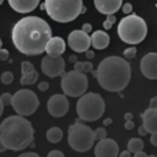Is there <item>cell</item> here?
Returning a JSON list of instances; mask_svg holds the SVG:
<instances>
[{"label": "cell", "mask_w": 157, "mask_h": 157, "mask_svg": "<svg viewBox=\"0 0 157 157\" xmlns=\"http://www.w3.org/2000/svg\"><path fill=\"white\" fill-rule=\"evenodd\" d=\"M44 52L50 56H59L65 52V42L61 37H50L47 42Z\"/></svg>", "instance_id": "cell-17"}, {"label": "cell", "mask_w": 157, "mask_h": 157, "mask_svg": "<svg viewBox=\"0 0 157 157\" xmlns=\"http://www.w3.org/2000/svg\"><path fill=\"white\" fill-rule=\"evenodd\" d=\"M67 144L74 151L77 152H86L91 150L94 144L93 130L90 126L76 121L69 128Z\"/></svg>", "instance_id": "cell-7"}, {"label": "cell", "mask_w": 157, "mask_h": 157, "mask_svg": "<svg viewBox=\"0 0 157 157\" xmlns=\"http://www.w3.org/2000/svg\"><path fill=\"white\" fill-rule=\"evenodd\" d=\"M144 148V141L139 137H132L128 142V151L135 153L137 151H141Z\"/></svg>", "instance_id": "cell-22"}, {"label": "cell", "mask_w": 157, "mask_h": 157, "mask_svg": "<svg viewBox=\"0 0 157 157\" xmlns=\"http://www.w3.org/2000/svg\"><path fill=\"white\" fill-rule=\"evenodd\" d=\"M93 136H94V140H102L104 137H107V131L104 128H97L94 131H93Z\"/></svg>", "instance_id": "cell-24"}, {"label": "cell", "mask_w": 157, "mask_h": 157, "mask_svg": "<svg viewBox=\"0 0 157 157\" xmlns=\"http://www.w3.org/2000/svg\"><path fill=\"white\" fill-rule=\"evenodd\" d=\"M33 69H34V66H33L32 63H29V61H22L21 63V71H22V74H27V72H29Z\"/></svg>", "instance_id": "cell-26"}, {"label": "cell", "mask_w": 157, "mask_h": 157, "mask_svg": "<svg viewBox=\"0 0 157 157\" xmlns=\"http://www.w3.org/2000/svg\"><path fill=\"white\" fill-rule=\"evenodd\" d=\"M40 66H42L43 74L49 77L61 76L65 72V61L61 58V55H59V56L45 55L42 59Z\"/></svg>", "instance_id": "cell-10"}, {"label": "cell", "mask_w": 157, "mask_h": 157, "mask_svg": "<svg viewBox=\"0 0 157 157\" xmlns=\"http://www.w3.org/2000/svg\"><path fill=\"white\" fill-rule=\"evenodd\" d=\"M2 1H4V0H0V5H1V4H2Z\"/></svg>", "instance_id": "cell-50"}, {"label": "cell", "mask_w": 157, "mask_h": 157, "mask_svg": "<svg viewBox=\"0 0 157 157\" xmlns=\"http://www.w3.org/2000/svg\"><path fill=\"white\" fill-rule=\"evenodd\" d=\"M67 44L75 53H85L91 47V38L82 29H75L69 33Z\"/></svg>", "instance_id": "cell-11"}, {"label": "cell", "mask_w": 157, "mask_h": 157, "mask_svg": "<svg viewBox=\"0 0 157 157\" xmlns=\"http://www.w3.org/2000/svg\"><path fill=\"white\" fill-rule=\"evenodd\" d=\"M134 156H135V157H147V155H146V153H145L142 150H141V151L135 152V153H134Z\"/></svg>", "instance_id": "cell-42"}, {"label": "cell", "mask_w": 157, "mask_h": 157, "mask_svg": "<svg viewBox=\"0 0 157 157\" xmlns=\"http://www.w3.org/2000/svg\"><path fill=\"white\" fill-rule=\"evenodd\" d=\"M150 108H156L157 109V97H153L150 102Z\"/></svg>", "instance_id": "cell-38"}, {"label": "cell", "mask_w": 157, "mask_h": 157, "mask_svg": "<svg viewBox=\"0 0 157 157\" xmlns=\"http://www.w3.org/2000/svg\"><path fill=\"white\" fill-rule=\"evenodd\" d=\"M117 31L123 42L137 44L145 39L147 34V25L142 17L137 15H129L120 20Z\"/></svg>", "instance_id": "cell-5"}, {"label": "cell", "mask_w": 157, "mask_h": 157, "mask_svg": "<svg viewBox=\"0 0 157 157\" xmlns=\"http://www.w3.org/2000/svg\"><path fill=\"white\" fill-rule=\"evenodd\" d=\"M119 153V145L113 139L104 137L98 140L94 146V155L97 157H117Z\"/></svg>", "instance_id": "cell-13"}, {"label": "cell", "mask_w": 157, "mask_h": 157, "mask_svg": "<svg viewBox=\"0 0 157 157\" xmlns=\"http://www.w3.org/2000/svg\"><path fill=\"white\" fill-rule=\"evenodd\" d=\"M70 108L69 99L65 94H53L47 102V109L50 115L55 118L64 117Z\"/></svg>", "instance_id": "cell-12"}, {"label": "cell", "mask_w": 157, "mask_h": 157, "mask_svg": "<svg viewBox=\"0 0 157 157\" xmlns=\"http://www.w3.org/2000/svg\"><path fill=\"white\" fill-rule=\"evenodd\" d=\"M137 131H139V134H140L141 136H145V135H147V131H146V129H145L142 125H141V126H139Z\"/></svg>", "instance_id": "cell-39"}, {"label": "cell", "mask_w": 157, "mask_h": 157, "mask_svg": "<svg viewBox=\"0 0 157 157\" xmlns=\"http://www.w3.org/2000/svg\"><path fill=\"white\" fill-rule=\"evenodd\" d=\"M48 16L56 22H71L81 15L82 0H44Z\"/></svg>", "instance_id": "cell-4"}, {"label": "cell", "mask_w": 157, "mask_h": 157, "mask_svg": "<svg viewBox=\"0 0 157 157\" xmlns=\"http://www.w3.org/2000/svg\"><path fill=\"white\" fill-rule=\"evenodd\" d=\"M13 110L22 117H27L33 114L39 107V99L37 94L27 88L17 91L11 96V103Z\"/></svg>", "instance_id": "cell-8"}, {"label": "cell", "mask_w": 157, "mask_h": 157, "mask_svg": "<svg viewBox=\"0 0 157 157\" xmlns=\"http://www.w3.org/2000/svg\"><path fill=\"white\" fill-rule=\"evenodd\" d=\"M76 60H77V59H76V56H75V55H70V56H69V61H71V63H75Z\"/></svg>", "instance_id": "cell-45"}, {"label": "cell", "mask_w": 157, "mask_h": 157, "mask_svg": "<svg viewBox=\"0 0 157 157\" xmlns=\"http://www.w3.org/2000/svg\"><path fill=\"white\" fill-rule=\"evenodd\" d=\"M34 130L29 120L22 115H10L0 124V141L6 150L20 151L33 141Z\"/></svg>", "instance_id": "cell-3"}, {"label": "cell", "mask_w": 157, "mask_h": 157, "mask_svg": "<svg viewBox=\"0 0 157 157\" xmlns=\"http://www.w3.org/2000/svg\"><path fill=\"white\" fill-rule=\"evenodd\" d=\"M7 1L9 5L12 7V10L20 13H28L39 5V0H7Z\"/></svg>", "instance_id": "cell-18"}, {"label": "cell", "mask_w": 157, "mask_h": 157, "mask_svg": "<svg viewBox=\"0 0 157 157\" xmlns=\"http://www.w3.org/2000/svg\"><path fill=\"white\" fill-rule=\"evenodd\" d=\"M124 118H125V120H130V119H132V114L131 113H125Z\"/></svg>", "instance_id": "cell-44"}, {"label": "cell", "mask_w": 157, "mask_h": 157, "mask_svg": "<svg viewBox=\"0 0 157 157\" xmlns=\"http://www.w3.org/2000/svg\"><path fill=\"white\" fill-rule=\"evenodd\" d=\"M136 52L137 50H136L135 47H130V48H128V49L124 50V58L125 59H132V58H135Z\"/></svg>", "instance_id": "cell-25"}, {"label": "cell", "mask_w": 157, "mask_h": 157, "mask_svg": "<svg viewBox=\"0 0 157 157\" xmlns=\"http://www.w3.org/2000/svg\"><path fill=\"white\" fill-rule=\"evenodd\" d=\"M104 101L94 92H85L76 102V113L80 119L85 121H94L104 113Z\"/></svg>", "instance_id": "cell-6"}, {"label": "cell", "mask_w": 157, "mask_h": 157, "mask_svg": "<svg viewBox=\"0 0 157 157\" xmlns=\"http://www.w3.org/2000/svg\"><path fill=\"white\" fill-rule=\"evenodd\" d=\"M92 69H93V65H92L91 61H88V60L87 61H82V72L83 74L92 71Z\"/></svg>", "instance_id": "cell-28"}, {"label": "cell", "mask_w": 157, "mask_h": 157, "mask_svg": "<svg viewBox=\"0 0 157 157\" xmlns=\"http://www.w3.org/2000/svg\"><path fill=\"white\" fill-rule=\"evenodd\" d=\"M48 157H64V153H63L61 151L53 150V151L48 152Z\"/></svg>", "instance_id": "cell-29"}, {"label": "cell", "mask_w": 157, "mask_h": 157, "mask_svg": "<svg viewBox=\"0 0 157 157\" xmlns=\"http://www.w3.org/2000/svg\"><path fill=\"white\" fill-rule=\"evenodd\" d=\"M107 20H108L109 22H112V23H114V22L117 21V18H115L114 13H109V15H107Z\"/></svg>", "instance_id": "cell-41"}, {"label": "cell", "mask_w": 157, "mask_h": 157, "mask_svg": "<svg viewBox=\"0 0 157 157\" xmlns=\"http://www.w3.org/2000/svg\"><path fill=\"white\" fill-rule=\"evenodd\" d=\"M94 7L103 15L115 13L123 5V0H93Z\"/></svg>", "instance_id": "cell-16"}, {"label": "cell", "mask_w": 157, "mask_h": 157, "mask_svg": "<svg viewBox=\"0 0 157 157\" xmlns=\"http://www.w3.org/2000/svg\"><path fill=\"white\" fill-rule=\"evenodd\" d=\"M140 70L142 75L150 80L157 78V54L156 53H147L144 55L140 63Z\"/></svg>", "instance_id": "cell-14"}, {"label": "cell", "mask_w": 157, "mask_h": 157, "mask_svg": "<svg viewBox=\"0 0 157 157\" xmlns=\"http://www.w3.org/2000/svg\"><path fill=\"white\" fill-rule=\"evenodd\" d=\"M1 45H2V42H1V39H0V48H1Z\"/></svg>", "instance_id": "cell-49"}, {"label": "cell", "mask_w": 157, "mask_h": 157, "mask_svg": "<svg viewBox=\"0 0 157 157\" xmlns=\"http://www.w3.org/2000/svg\"><path fill=\"white\" fill-rule=\"evenodd\" d=\"M11 96L12 94H10L7 92H5V93H2L0 96V99H1V102H2L4 105H10V103H11Z\"/></svg>", "instance_id": "cell-27"}, {"label": "cell", "mask_w": 157, "mask_h": 157, "mask_svg": "<svg viewBox=\"0 0 157 157\" xmlns=\"http://www.w3.org/2000/svg\"><path fill=\"white\" fill-rule=\"evenodd\" d=\"M2 112H4V104H2V102H1V99H0V117H1Z\"/></svg>", "instance_id": "cell-46"}, {"label": "cell", "mask_w": 157, "mask_h": 157, "mask_svg": "<svg viewBox=\"0 0 157 157\" xmlns=\"http://www.w3.org/2000/svg\"><path fill=\"white\" fill-rule=\"evenodd\" d=\"M4 151H6V148H5V146L2 145V142L0 141V152H4Z\"/></svg>", "instance_id": "cell-48"}, {"label": "cell", "mask_w": 157, "mask_h": 157, "mask_svg": "<svg viewBox=\"0 0 157 157\" xmlns=\"http://www.w3.org/2000/svg\"><path fill=\"white\" fill-rule=\"evenodd\" d=\"M110 123H112V119H104V121H103L104 125H109Z\"/></svg>", "instance_id": "cell-47"}, {"label": "cell", "mask_w": 157, "mask_h": 157, "mask_svg": "<svg viewBox=\"0 0 157 157\" xmlns=\"http://www.w3.org/2000/svg\"><path fill=\"white\" fill-rule=\"evenodd\" d=\"M48 88H49V85H48V82H45V81H42V82H39V83H38V90H39V91L44 92V91H47Z\"/></svg>", "instance_id": "cell-32"}, {"label": "cell", "mask_w": 157, "mask_h": 157, "mask_svg": "<svg viewBox=\"0 0 157 157\" xmlns=\"http://www.w3.org/2000/svg\"><path fill=\"white\" fill-rule=\"evenodd\" d=\"M81 29L83 32H86V33H90V32H92V25L91 23H83Z\"/></svg>", "instance_id": "cell-34"}, {"label": "cell", "mask_w": 157, "mask_h": 157, "mask_svg": "<svg viewBox=\"0 0 157 157\" xmlns=\"http://www.w3.org/2000/svg\"><path fill=\"white\" fill-rule=\"evenodd\" d=\"M124 128H125L126 130H132V129L135 128V124H134V121L130 119V120H126V121H125Z\"/></svg>", "instance_id": "cell-33"}, {"label": "cell", "mask_w": 157, "mask_h": 157, "mask_svg": "<svg viewBox=\"0 0 157 157\" xmlns=\"http://www.w3.org/2000/svg\"><path fill=\"white\" fill-rule=\"evenodd\" d=\"M142 126L147 134H157V109L147 108L142 113Z\"/></svg>", "instance_id": "cell-15"}, {"label": "cell", "mask_w": 157, "mask_h": 157, "mask_svg": "<svg viewBox=\"0 0 157 157\" xmlns=\"http://www.w3.org/2000/svg\"><path fill=\"white\" fill-rule=\"evenodd\" d=\"M90 38H91V45L98 50L107 48L109 44V39H110L108 33H105L104 31H96L92 33Z\"/></svg>", "instance_id": "cell-19"}, {"label": "cell", "mask_w": 157, "mask_h": 157, "mask_svg": "<svg viewBox=\"0 0 157 157\" xmlns=\"http://www.w3.org/2000/svg\"><path fill=\"white\" fill-rule=\"evenodd\" d=\"M94 77L102 88L109 92L123 91L131 77V67L126 59L120 56L104 58L94 71Z\"/></svg>", "instance_id": "cell-2"}, {"label": "cell", "mask_w": 157, "mask_h": 157, "mask_svg": "<svg viewBox=\"0 0 157 157\" xmlns=\"http://www.w3.org/2000/svg\"><path fill=\"white\" fill-rule=\"evenodd\" d=\"M52 37L48 22L38 16H27L17 21L12 28V43L25 55H39L44 53L47 42Z\"/></svg>", "instance_id": "cell-1"}, {"label": "cell", "mask_w": 157, "mask_h": 157, "mask_svg": "<svg viewBox=\"0 0 157 157\" xmlns=\"http://www.w3.org/2000/svg\"><path fill=\"white\" fill-rule=\"evenodd\" d=\"M151 144L153 146H157V134H151Z\"/></svg>", "instance_id": "cell-40"}, {"label": "cell", "mask_w": 157, "mask_h": 157, "mask_svg": "<svg viewBox=\"0 0 157 157\" xmlns=\"http://www.w3.org/2000/svg\"><path fill=\"white\" fill-rule=\"evenodd\" d=\"M85 55H86V58H87V59H92V58L94 56V52H93V50L87 49V50L85 52Z\"/></svg>", "instance_id": "cell-36"}, {"label": "cell", "mask_w": 157, "mask_h": 157, "mask_svg": "<svg viewBox=\"0 0 157 157\" xmlns=\"http://www.w3.org/2000/svg\"><path fill=\"white\" fill-rule=\"evenodd\" d=\"M120 157H130V151H123V152H120V153H118Z\"/></svg>", "instance_id": "cell-43"}, {"label": "cell", "mask_w": 157, "mask_h": 157, "mask_svg": "<svg viewBox=\"0 0 157 157\" xmlns=\"http://www.w3.org/2000/svg\"><path fill=\"white\" fill-rule=\"evenodd\" d=\"M61 76V88L65 96L80 97L88 88V78L83 72L71 70L69 72H64Z\"/></svg>", "instance_id": "cell-9"}, {"label": "cell", "mask_w": 157, "mask_h": 157, "mask_svg": "<svg viewBox=\"0 0 157 157\" xmlns=\"http://www.w3.org/2000/svg\"><path fill=\"white\" fill-rule=\"evenodd\" d=\"M112 26H113V23H112V22H109L108 20H105V21L103 22V28H104V29H110V28H112Z\"/></svg>", "instance_id": "cell-37"}, {"label": "cell", "mask_w": 157, "mask_h": 157, "mask_svg": "<svg viewBox=\"0 0 157 157\" xmlns=\"http://www.w3.org/2000/svg\"><path fill=\"white\" fill-rule=\"evenodd\" d=\"M121 7H123V12L124 13H130L132 11V5L130 2H126V4L121 5Z\"/></svg>", "instance_id": "cell-30"}, {"label": "cell", "mask_w": 157, "mask_h": 157, "mask_svg": "<svg viewBox=\"0 0 157 157\" xmlns=\"http://www.w3.org/2000/svg\"><path fill=\"white\" fill-rule=\"evenodd\" d=\"M13 81V74L10 71H4L1 74V82L4 85H10Z\"/></svg>", "instance_id": "cell-23"}, {"label": "cell", "mask_w": 157, "mask_h": 157, "mask_svg": "<svg viewBox=\"0 0 157 157\" xmlns=\"http://www.w3.org/2000/svg\"><path fill=\"white\" fill-rule=\"evenodd\" d=\"M9 59V50L0 48V60H7Z\"/></svg>", "instance_id": "cell-31"}, {"label": "cell", "mask_w": 157, "mask_h": 157, "mask_svg": "<svg viewBox=\"0 0 157 157\" xmlns=\"http://www.w3.org/2000/svg\"><path fill=\"white\" fill-rule=\"evenodd\" d=\"M37 80H38V71L36 69H33L27 74H22L20 82H21V85H33L37 82Z\"/></svg>", "instance_id": "cell-21"}, {"label": "cell", "mask_w": 157, "mask_h": 157, "mask_svg": "<svg viewBox=\"0 0 157 157\" xmlns=\"http://www.w3.org/2000/svg\"><path fill=\"white\" fill-rule=\"evenodd\" d=\"M45 136H47V140H48L49 142H52V144H58V142H60L61 139H63V130H61L60 128H58V126H53V128H50V129L47 131Z\"/></svg>", "instance_id": "cell-20"}, {"label": "cell", "mask_w": 157, "mask_h": 157, "mask_svg": "<svg viewBox=\"0 0 157 157\" xmlns=\"http://www.w3.org/2000/svg\"><path fill=\"white\" fill-rule=\"evenodd\" d=\"M20 157H38V155L34 152H23L20 155Z\"/></svg>", "instance_id": "cell-35"}]
</instances>
